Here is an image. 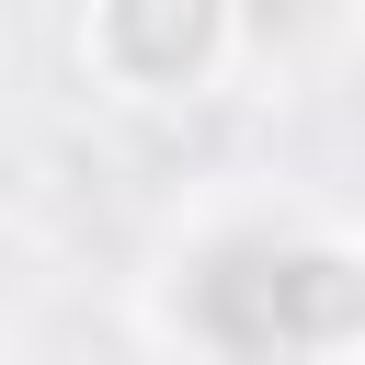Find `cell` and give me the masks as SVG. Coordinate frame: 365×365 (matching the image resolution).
Masks as SVG:
<instances>
[{
  "label": "cell",
  "mask_w": 365,
  "mask_h": 365,
  "mask_svg": "<svg viewBox=\"0 0 365 365\" xmlns=\"http://www.w3.org/2000/svg\"><path fill=\"white\" fill-rule=\"evenodd\" d=\"M354 274L331 251H274V240H228L194 274V331L217 354H308L354 331Z\"/></svg>",
  "instance_id": "6da1fadb"
},
{
  "label": "cell",
  "mask_w": 365,
  "mask_h": 365,
  "mask_svg": "<svg viewBox=\"0 0 365 365\" xmlns=\"http://www.w3.org/2000/svg\"><path fill=\"white\" fill-rule=\"evenodd\" d=\"M103 34L137 80H182L217 46V0H103Z\"/></svg>",
  "instance_id": "7a4b0ae2"
},
{
  "label": "cell",
  "mask_w": 365,
  "mask_h": 365,
  "mask_svg": "<svg viewBox=\"0 0 365 365\" xmlns=\"http://www.w3.org/2000/svg\"><path fill=\"white\" fill-rule=\"evenodd\" d=\"M251 11H262V23H308V0H251Z\"/></svg>",
  "instance_id": "3957f363"
}]
</instances>
